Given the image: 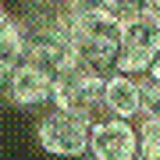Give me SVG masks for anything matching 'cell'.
Returning a JSON list of instances; mask_svg holds the SVG:
<instances>
[{
  "instance_id": "1",
  "label": "cell",
  "mask_w": 160,
  "mask_h": 160,
  "mask_svg": "<svg viewBox=\"0 0 160 160\" xmlns=\"http://www.w3.org/2000/svg\"><path fill=\"white\" fill-rule=\"evenodd\" d=\"M103 75L82 68L78 61H71L57 78H53V110L82 118L86 125L107 118V103H103Z\"/></svg>"
},
{
  "instance_id": "2",
  "label": "cell",
  "mask_w": 160,
  "mask_h": 160,
  "mask_svg": "<svg viewBox=\"0 0 160 160\" xmlns=\"http://www.w3.org/2000/svg\"><path fill=\"white\" fill-rule=\"evenodd\" d=\"M71 22V18H68ZM118 46H121V22L114 18H89L71 22V53L82 68L96 75H114L118 68Z\"/></svg>"
},
{
  "instance_id": "3",
  "label": "cell",
  "mask_w": 160,
  "mask_h": 160,
  "mask_svg": "<svg viewBox=\"0 0 160 160\" xmlns=\"http://www.w3.org/2000/svg\"><path fill=\"white\" fill-rule=\"evenodd\" d=\"M36 139L50 157H64V160H78L89 153V125L75 114L64 110H46L36 125Z\"/></svg>"
},
{
  "instance_id": "4",
  "label": "cell",
  "mask_w": 160,
  "mask_h": 160,
  "mask_svg": "<svg viewBox=\"0 0 160 160\" xmlns=\"http://www.w3.org/2000/svg\"><path fill=\"white\" fill-rule=\"evenodd\" d=\"M160 50V29L149 18H125L121 22V46H118V68L121 75H135V78H142L149 71V64H153Z\"/></svg>"
},
{
  "instance_id": "5",
  "label": "cell",
  "mask_w": 160,
  "mask_h": 160,
  "mask_svg": "<svg viewBox=\"0 0 160 160\" xmlns=\"http://www.w3.org/2000/svg\"><path fill=\"white\" fill-rule=\"evenodd\" d=\"M89 157L92 160H135L139 157V125L121 118H103L89 125Z\"/></svg>"
},
{
  "instance_id": "6",
  "label": "cell",
  "mask_w": 160,
  "mask_h": 160,
  "mask_svg": "<svg viewBox=\"0 0 160 160\" xmlns=\"http://www.w3.org/2000/svg\"><path fill=\"white\" fill-rule=\"evenodd\" d=\"M4 89H7V100L18 103V107H25V110L53 107V75L36 68V64H22L4 82Z\"/></svg>"
},
{
  "instance_id": "7",
  "label": "cell",
  "mask_w": 160,
  "mask_h": 160,
  "mask_svg": "<svg viewBox=\"0 0 160 160\" xmlns=\"http://www.w3.org/2000/svg\"><path fill=\"white\" fill-rule=\"evenodd\" d=\"M103 103H107V118L135 121L139 118V78L135 75H107L103 82Z\"/></svg>"
},
{
  "instance_id": "8",
  "label": "cell",
  "mask_w": 160,
  "mask_h": 160,
  "mask_svg": "<svg viewBox=\"0 0 160 160\" xmlns=\"http://www.w3.org/2000/svg\"><path fill=\"white\" fill-rule=\"evenodd\" d=\"M25 64V43H22V29L18 18L11 11H0V86Z\"/></svg>"
},
{
  "instance_id": "9",
  "label": "cell",
  "mask_w": 160,
  "mask_h": 160,
  "mask_svg": "<svg viewBox=\"0 0 160 160\" xmlns=\"http://www.w3.org/2000/svg\"><path fill=\"white\" fill-rule=\"evenodd\" d=\"M139 121H160V78H139Z\"/></svg>"
},
{
  "instance_id": "10",
  "label": "cell",
  "mask_w": 160,
  "mask_h": 160,
  "mask_svg": "<svg viewBox=\"0 0 160 160\" xmlns=\"http://www.w3.org/2000/svg\"><path fill=\"white\" fill-rule=\"evenodd\" d=\"M64 14H68L71 22H89V18H114V22H118L110 0H68Z\"/></svg>"
},
{
  "instance_id": "11",
  "label": "cell",
  "mask_w": 160,
  "mask_h": 160,
  "mask_svg": "<svg viewBox=\"0 0 160 160\" xmlns=\"http://www.w3.org/2000/svg\"><path fill=\"white\" fill-rule=\"evenodd\" d=\"M139 153L160 157V121H142L139 125Z\"/></svg>"
},
{
  "instance_id": "12",
  "label": "cell",
  "mask_w": 160,
  "mask_h": 160,
  "mask_svg": "<svg viewBox=\"0 0 160 160\" xmlns=\"http://www.w3.org/2000/svg\"><path fill=\"white\" fill-rule=\"evenodd\" d=\"M110 4H114V14H118V22H125V18H142L149 0H110Z\"/></svg>"
},
{
  "instance_id": "13",
  "label": "cell",
  "mask_w": 160,
  "mask_h": 160,
  "mask_svg": "<svg viewBox=\"0 0 160 160\" xmlns=\"http://www.w3.org/2000/svg\"><path fill=\"white\" fill-rule=\"evenodd\" d=\"M146 18L160 29V0H149V4H146Z\"/></svg>"
},
{
  "instance_id": "14",
  "label": "cell",
  "mask_w": 160,
  "mask_h": 160,
  "mask_svg": "<svg viewBox=\"0 0 160 160\" xmlns=\"http://www.w3.org/2000/svg\"><path fill=\"white\" fill-rule=\"evenodd\" d=\"M146 75H153V78H160V50H157V57H153V64H149V71Z\"/></svg>"
},
{
  "instance_id": "15",
  "label": "cell",
  "mask_w": 160,
  "mask_h": 160,
  "mask_svg": "<svg viewBox=\"0 0 160 160\" xmlns=\"http://www.w3.org/2000/svg\"><path fill=\"white\" fill-rule=\"evenodd\" d=\"M36 4H43V7H68V0H36Z\"/></svg>"
}]
</instances>
